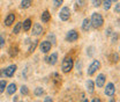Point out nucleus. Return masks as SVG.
Returning a JSON list of instances; mask_svg holds the SVG:
<instances>
[{"mask_svg": "<svg viewBox=\"0 0 120 102\" xmlns=\"http://www.w3.org/2000/svg\"><path fill=\"white\" fill-rule=\"evenodd\" d=\"M90 23H91V27H94L95 29L101 28L104 24V19H103L102 14H99V13H92L91 19H90Z\"/></svg>", "mask_w": 120, "mask_h": 102, "instance_id": "obj_1", "label": "nucleus"}, {"mask_svg": "<svg viewBox=\"0 0 120 102\" xmlns=\"http://www.w3.org/2000/svg\"><path fill=\"white\" fill-rule=\"evenodd\" d=\"M74 67V60L72 57H65L61 63V70L64 73H69Z\"/></svg>", "mask_w": 120, "mask_h": 102, "instance_id": "obj_2", "label": "nucleus"}, {"mask_svg": "<svg viewBox=\"0 0 120 102\" xmlns=\"http://www.w3.org/2000/svg\"><path fill=\"white\" fill-rule=\"evenodd\" d=\"M101 69V61L99 60H97V59H95L91 64H90V66L88 67V70H87V73H88V75H94L95 73L97 72V70H99Z\"/></svg>", "mask_w": 120, "mask_h": 102, "instance_id": "obj_3", "label": "nucleus"}, {"mask_svg": "<svg viewBox=\"0 0 120 102\" xmlns=\"http://www.w3.org/2000/svg\"><path fill=\"white\" fill-rule=\"evenodd\" d=\"M59 17L61 21H67L71 17V9H69V7H66V6L62 7L59 13Z\"/></svg>", "mask_w": 120, "mask_h": 102, "instance_id": "obj_4", "label": "nucleus"}, {"mask_svg": "<svg viewBox=\"0 0 120 102\" xmlns=\"http://www.w3.org/2000/svg\"><path fill=\"white\" fill-rule=\"evenodd\" d=\"M79 40V33L76 30H69L66 35V41L67 42H75Z\"/></svg>", "mask_w": 120, "mask_h": 102, "instance_id": "obj_5", "label": "nucleus"}, {"mask_svg": "<svg viewBox=\"0 0 120 102\" xmlns=\"http://www.w3.org/2000/svg\"><path fill=\"white\" fill-rule=\"evenodd\" d=\"M114 94H116V87H114V85L112 82H109L106 85V88H105V95L112 98V96H114Z\"/></svg>", "mask_w": 120, "mask_h": 102, "instance_id": "obj_6", "label": "nucleus"}, {"mask_svg": "<svg viewBox=\"0 0 120 102\" xmlns=\"http://www.w3.org/2000/svg\"><path fill=\"white\" fill-rule=\"evenodd\" d=\"M51 48H52V44H51V42H49V41H43V42H41V44H39V50L43 53H47L51 50Z\"/></svg>", "mask_w": 120, "mask_h": 102, "instance_id": "obj_7", "label": "nucleus"}, {"mask_svg": "<svg viewBox=\"0 0 120 102\" xmlns=\"http://www.w3.org/2000/svg\"><path fill=\"white\" fill-rule=\"evenodd\" d=\"M105 81H106L105 74L101 73V74L97 75V79H96V81H95V86H97L98 88H102L105 85Z\"/></svg>", "mask_w": 120, "mask_h": 102, "instance_id": "obj_8", "label": "nucleus"}, {"mask_svg": "<svg viewBox=\"0 0 120 102\" xmlns=\"http://www.w3.org/2000/svg\"><path fill=\"white\" fill-rule=\"evenodd\" d=\"M43 27H42V24L41 23H35L34 24V27H32V35L34 36H39V35H42L43 34Z\"/></svg>", "mask_w": 120, "mask_h": 102, "instance_id": "obj_9", "label": "nucleus"}, {"mask_svg": "<svg viewBox=\"0 0 120 102\" xmlns=\"http://www.w3.org/2000/svg\"><path fill=\"white\" fill-rule=\"evenodd\" d=\"M16 70H17V66L13 64V65H9L8 67H6L5 69V71H6V77H8V78H12L13 75H14V73L16 72Z\"/></svg>", "mask_w": 120, "mask_h": 102, "instance_id": "obj_10", "label": "nucleus"}, {"mask_svg": "<svg viewBox=\"0 0 120 102\" xmlns=\"http://www.w3.org/2000/svg\"><path fill=\"white\" fill-rule=\"evenodd\" d=\"M14 21H15V14L14 13H9V14L6 16V19L4 21V24L6 27H9V26H12L14 23Z\"/></svg>", "mask_w": 120, "mask_h": 102, "instance_id": "obj_11", "label": "nucleus"}, {"mask_svg": "<svg viewBox=\"0 0 120 102\" xmlns=\"http://www.w3.org/2000/svg\"><path fill=\"white\" fill-rule=\"evenodd\" d=\"M46 60H47V63L50 65H56L57 64V60H58V53L57 52H53L50 57L46 58Z\"/></svg>", "mask_w": 120, "mask_h": 102, "instance_id": "obj_12", "label": "nucleus"}, {"mask_svg": "<svg viewBox=\"0 0 120 102\" xmlns=\"http://www.w3.org/2000/svg\"><path fill=\"white\" fill-rule=\"evenodd\" d=\"M41 20H42V22H44V23H47L50 20H51V14H50V12L49 11H44L42 15H41Z\"/></svg>", "mask_w": 120, "mask_h": 102, "instance_id": "obj_13", "label": "nucleus"}, {"mask_svg": "<svg viewBox=\"0 0 120 102\" xmlns=\"http://www.w3.org/2000/svg\"><path fill=\"white\" fill-rule=\"evenodd\" d=\"M91 28V23H90V19L86 17L82 22V30L83 31H89V29Z\"/></svg>", "mask_w": 120, "mask_h": 102, "instance_id": "obj_14", "label": "nucleus"}, {"mask_svg": "<svg viewBox=\"0 0 120 102\" xmlns=\"http://www.w3.org/2000/svg\"><path fill=\"white\" fill-rule=\"evenodd\" d=\"M31 24H32L31 19H27V20H24V22L22 23V29L24 30V31H29L30 28H31Z\"/></svg>", "mask_w": 120, "mask_h": 102, "instance_id": "obj_15", "label": "nucleus"}, {"mask_svg": "<svg viewBox=\"0 0 120 102\" xmlns=\"http://www.w3.org/2000/svg\"><path fill=\"white\" fill-rule=\"evenodd\" d=\"M16 89H17V87H16V85L13 82V84H9V85L6 87V92H7V94L13 95L15 92H16Z\"/></svg>", "mask_w": 120, "mask_h": 102, "instance_id": "obj_16", "label": "nucleus"}, {"mask_svg": "<svg viewBox=\"0 0 120 102\" xmlns=\"http://www.w3.org/2000/svg\"><path fill=\"white\" fill-rule=\"evenodd\" d=\"M87 90H88V93H94V90H95V82L94 81H91V80L87 81Z\"/></svg>", "mask_w": 120, "mask_h": 102, "instance_id": "obj_17", "label": "nucleus"}, {"mask_svg": "<svg viewBox=\"0 0 120 102\" xmlns=\"http://www.w3.org/2000/svg\"><path fill=\"white\" fill-rule=\"evenodd\" d=\"M102 5H103V8H104L105 11H109L111 8L112 0H102Z\"/></svg>", "mask_w": 120, "mask_h": 102, "instance_id": "obj_18", "label": "nucleus"}, {"mask_svg": "<svg viewBox=\"0 0 120 102\" xmlns=\"http://www.w3.org/2000/svg\"><path fill=\"white\" fill-rule=\"evenodd\" d=\"M31 0H22L21 1V8H23V9H27V8H29L30 6H31Z\"/></svg>", "mask_w": 120, "mask_h": 102, "instance_id": "obj_19", "label": "nucleus"}, {"mask_svg": "<svg viewBox=\"0 0 120 102\" xmlns=\"http://www.w3.org/2000/svg\"><path fill=\"white\" fill-rule=\"evenodd\" d=\"M17 53H19V48L16 45L15 46H11V49H9V56L11 57H15Z\"/></svg>", "mask_w": 120, "mask_h": 102, "instance_id": "obj_20", "label": "nucleus"}, {"mask_svg": "<svg viewBox=\"0 0 120 102\" xmlns=\"http://www.w3.org/2000/svg\"><path fill=\"white\" fill-rule=\"evenodd\" d=\"M21 29H22V22H17L14 26V28H13V33H14L15 35H17L21 31Z\"/></svg>", "mask_w": 120, "mask_h": 102, "instance_id": "obj_21", "label": "nucleus"}, {"mask_svg": "<svg viewBox=\"0 0 120 102\" xmlns=\"http://www.w3.org/2000/svg\"><path fill=\"white\" fill-rule=\"evenodd\" d=\"M47 38H49L47 41H49V42H51V44H54L56 42H57V40H56V35H54L53 33L49 34V35H47Z\"/></svg>", "mask_w": 120, "mask_h": 102, "instance_id": "obj_22", "label": "nucleus"}, {"mask_svg": "<svg viewBox=\"0 0 120 102\" xmlns=\"http://www.w3.org/2000/svg\"><path fill=\"white\" fill-rule=\"evenodd\" d=\"M34 94H35L36 96H42V95L44 94V89H43L42 87H37L36 89H35Z\"/></svg>", "mask_w": 120, "mask_h": 102, "instance_id": "obj_23", "label": "nucleus"}, {"mask_svg": "<svg viewBox=\"0 0 120 102\" xmlns=\"http://www.w3.org/2000/svg\"><path fill=\"white\" fill-rule=\"evenodd\" d=\"M7 87V82L6 80H0V93H4L5 89Z\"/></svg>", "mask_w": 120, "mask_h": 102, "instance_id": "obj_24", "label": "nucleus"}, {"mask_svg": "<svg viewBox=\"0 0 120 102\" xmlns=\"http://www.w3.org/2000/svg\"><path fill=\"white\" fill-rule=\"evenodd\" d=\"M38 42H39V41H34V42L31 43V45H30V48H29V52H34V51H35V49H36Z\"/></svg>", "mask_w": 120, "mask_h": 102, "instance_id": "obj_25", "label": "nucleus"}, {"mask_svg": "<svg viewBox=\"0 0 120 102\" xmlns=\"http://www.w3.org/2000/svg\"><path fill=\"white\" fill-rule=\"evenodd\" d=\"M20 90H21V94H22V95H28V94H29V89H28L27 86H22Z\"/></svg>", "mask_w": 120, "mask_h": 102, "instance_id": "obj_26", "label": "nucleus"}, {"mask_svg": "<svg viewBox=\"0 0 120 102\" xmlns=\"http://www.w3.org/2000/svg\"><path fill=\"white\" fill-rule=\"evenodd\" d=\"M111 35H112V37H111V42H112V43H116V42L118 41V33L114 31V33H112Z\"/></svg>", "mask_w": 120, "mask_h": 102, "instance_id": "obj_27", "label": "nucleus"}, {"mask_svg": "<svg viewBox=\"0 0 120 102\" xmlns=\"http://www.w3.org/2000/svg\"><path fill=\"white\" fill-rule=\"evenodd\" d=\"M62 2H64V0H53V6L54 7H60L62 5Z\"/></svg>", "mask_w": 120, "mask_h": 102, "instance_id": "obj_28", "label": "nucleus"}, {"mask_svg": "<svg viewBox=\"0 0 120 102\" xmlns=\"http://www.w3.org/2000/svg\"><path fill=\"white\" fill-rule=\"evenodd\" d=\"M102 5V0H92V6L94 7H99Z\"/></svg>", "mask_w": 120, "mask_h": 102, "instance_id": "obj_29", "label": "nucleus"}, {"mask_svg": "<svg viewBox=\"0 0 120 102\" xmlns=\"http://www.w3.org/2000/svg\"><path fill=\"white\" fill-rule=\"evenodd\" d=\"M114 12H116L117 14H119V13H120V4H119V2H117V4H116V7H114Z\"/></svg>", "mask_w": 120, "mask_h": 102, "instance_id": "obj_30", "label": "nucleus"}, {"mask_svg": "<svg viewBox=\"0 0 120 102\" xmlns=\"http://www.w3.org/2000/svg\"><path fill=\"white\" fill-rule=\"evenodd\" d=\"M4 45H5V37L0 35V49H1Z\"/></svg>", "mask_w": 120, "mask_h": 102, "instance_id": "obj_31", "label": "nucleus"}, {"mask_svg": "<svg viewBox=\"0 0 120 102\" xmlns=\"http://www.w3.org/2000/svg\"><path fill=\"white\" fill-rule=\"evenodd\" d=\"M118 60H119V55L118 53H113V63H118Z\"/></svg>", "mask_w": 120, "mask_h": 102, "instance_id": "obj_32", "label": "nucleus"}, {"mask_svg": "<svg viewBox=\"0 0 120 102\" xmlns=\"http://www.w3.org/2000/svg\"><path fill=\"white\" fill-rule=\"evenodd\" d=\"M6 77V71H5V69H1L0 70V78H5Z\"/></svg>", "mask_w": 120, "mask_h": 102, "instance_id": "obj_33", "label": "nucleus"}, {"mask_svg": "<svg viewBox=\"0 0 120 102\" xmlns=\"http://www.w3.org/2000/svg\"><path fill=\"white\" fill-rule=\"evenodd\" d=\"M92 50H94V48H92V46H90L89 49L87 50V51H89V52H87V53H88V56H92V55H94V51H92Z\"/></svg>", "mask_w": 120, "mask_h": 102, "instance_id": "obj_34", "label": "nucleus"}, {"mask_svg": "<svg viewBox=\"0 0 120 102\" xmlns=\"http://www.w3.org/2000/svg\"><path fill=\"white\" fill-rule=\"evenodd\" d=\"M111 34H112V28H107V30L105 31V35L106 36H110Z\"/></svg>", "mask_w": 120, "mask_h": 102, "instance_id": "obj_35", "label": "nucleus"}, {"mask_svg": "<svg viewBox=\"0 0 120 102\" xmlns=\"http://www.w3.org/2000/svg\"><path fill=\"white\" fill-rule=\"evenodd\" d=\"M44 102H53V100H52V98H50V96H47V98H45Z\"/></svg>", "mask_w": 120, "mask_h": 102, "instance_id": "obj_36", "label": "nucleus"}, {"mask_svg": "<svg viewBox=\"0 0 120 102\" xmlns=\"http://www.w3.org/2000/svg\"><path fill=\"white\" fill-rule=\"evenodd\" d=\"M91 102H102V101H101V99H99V98H95Z\"/></svg>", "mask_w": 120, "mask_h": 102, "instance_id": "obj_37", "label": "nucleus"}, {"mask_svg": "<svg viewBox=\"0 0 120 102\" xmlns=\"http://www.w3.org/2000/svg\"><path fill=\"white\" fill-rule=\"evenodd\" d=\"M17 100H19V96H14L13 98V101L14 102H17Z\"/></svg>", "mask_w": 120, "mask_h": 102, "instance_id": "obj_38", "label": "nucleus"}, {"mask_svg": "<svg viewBox=\"0 0 120 102\" xmlns=\"http://www.w3.org/2000/svg\"><path fill=\"white\" fill-rule=\"evenodd\" d=\"M112 1H114V2H118V1H119V0H112Z\"/></svg>", "mask_w": 120, "mask_h": 102, "instance_id": "obj_39", "label": "nucleus"}, {"mask_svg": "<svg viewBox=\"0 0 120 102\" xmlns=\"http://www.w3.org/2000/svg\"><path fill=\"white\" fill-rule=\"evenodd\" d=\"M84 102H88V100H84Z\"/></svg>", "mask_w": 120, "mask_h": 102, "instance_id": "obj_40", "label": "nucleus"}, {"mask_svg": "<svg viewBox=\"0 0 120 102\" xmlns=\"http://www.w3.org/2000/svg\"><path fill=\"white\" fill-rule=\"evenodd\" d=\"M19 102H23V101H19Z\"/></svg>", "mask_w": 120, "mask_h": 102, "instance_id": "obj_41", "label": "nucleus"}]
</instances>
